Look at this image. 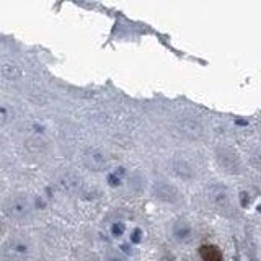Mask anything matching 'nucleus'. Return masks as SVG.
I'll list each match as a JSON object with an SVG mask.
<instances>
[{"mask_svg":"<svg viewBox=\"0 0 261 261\" xmlns=\"http://www.w3.org/2000/svg\"><path fill=\"white\" fill-rule=\"evenodd\" d=\"M2 75L7 80H17L21 77V70L17 64L5 62V64H2Z\"/></svg>","mask_w":261,"mask_h":261,"instance_id":"9b49d317","label":"nucleus"},{"mask_svg":"<svg viewBox=\"0 0 261 261\" xmlns=\"http://www.w3.org/2000/svg\"><path fill=\"white\" fill-rule=\"evenodd\" d=\"M173 172L178 175L180 178H183V180H189V178H193V168L189 167L188 163H184V162H177L173 165Z\"/></svg>","mask_w":261,"mask_h":261,"instance_id":"f8f14e48","label":"nucleus"},{"mask_svg":"<svg viewBox=\"0 0 261 261\" xmlns=\"http://www.w3.org/2000/svg\"><path fill=\"white\" fill-rule=\"evenodd\" d=\"M0 232H2V222H0Z\"/></svg>","mask_w":261,"mask_h":261,"instance_id":"4468645a","label":"nucleus"},{"mask_svg":"<svg viewBox=\"0 0 261 261\" xmlns=\"http://www.w3.org/2000/svg\"><path fill=\"white\" fill-rule=\"evenodd\" d=\"M178 129L181 131L184 136L191 137V139H198V137H201L204 132L201 121L196 120V118H191V116L181 118V120L178 121Z\"/></svg>","mask_w":261,"mask_h":261,"instance_id":"39448f33","label":"nucleus"},{"mask_svg":"<svg viewBox=\"0 0 261 261\" xmlns=\"http://www.w3.org/2000/svg\"><path fill=\"white\" fill-rule=\"evenodd\" d=\"M59 186L64 189L65 193H77L82 188V180L75 173H64L59 178Z\"/></svg>","mask_w":261,"mask_h":261,"instance_id":"6e6552de","label":"nucleus"},{"mask_svg":"<svg viewBox=\"0 0 261 261\" xmlns=\"http://www.w3.org/2000/svg\"><path fill=\"white\" fill-rule=\"evenodd\" d=\"M31 202L26 196H13L7 202V214L17 221L26 219L31 214Z\"/></svg>","mask_w":261,"mask_h":261,"instance_id":"f03ea898","label":"nucleus"},{"mask_svg":"<svg viewBox=\"0 0 261 261\" xmlns=\"http://www.w3.org/2000/svg\"><path fill=\"white\" fill-rule=\"evenodd\" d=\"M209 199H211L212 204H216V206L221 209H230L232 206L229 191L222 186H212L209 189Z\"/></svg>","mask_w":261,"mask_h":261,"instance_id":"0eeeda50","label":"nucleus"},{"mask_svg":"<svg viewBox=\"0 0 261 261\" xmlns=\"http://www.w3.org/2000/svg\"><path fill=\"white\" fill-rule=\"evenodd\" d=\"M13 120V111L10 106H5V104H0V126L8 124Z\"/></svg>","mask_w":261,"mask_h":261,"instance_id":"ddd939ff","label":"nucleus"},{"mask_svg":"<svg viewBox=\"0 0 261 261\" xmlns=\"http://www.w3.org/2000/svg\"><path fill=\"white\" fill-rule=\"evenodd\" d=\"M154 194L155 198H159L160 201L165 202H175L180 199V193L177 191V188L167 181H157L154 184Z\"/></svg>","mask_w":261,"mask_h":261,"instance_id":"423d86ee","label":"nucleus"},{"mask_svg":"<svg viewBox=\"0 0 261 261\" xmlns=\"http://www.w3.org/2000/svg\"><path fill=\"white\" fill-rule=\"evenodd\" d=\"M31 246L23 239H12L3 246V255L10 261H25L30 256Z\"/></svg>","mask_w":261,"mask_h":261,"instance_id":"f257e3e1","label":"nucleus"},{"mask_svg":"<svg viewBox=\"0 0 261 261\" xmlns=\"http://www.w3.org/2000/svg\"><path fill=\"white\" fill-rule=\"evenodd\" d=\"M83 163L85 167L93 170V172H103L110 165V159L103 150L92 147V149H87L83 152Z\"/></svg>","mask_w":261,"mask_h":261,"instance_id":"7ed1b4c3","label":"nucleus"},{"mask_svg":"<svg viewBox=\"0 0 261 261\" xmlns=\"http://www.w3.org/2000/svg\"><path fill=\"white\" fill-rule=\"evenodd\" d=\"M217 163L219 167L227 173H240L241 172V163L240 159L237 155V152L232 149H219L217 150Z\"/></svg>","mask_w":261,"mask_h":261,"instance_id":"20e7f679","label":"nucleus"},{"mask_svg":"<svg viewBox=\"0 0 261 261\" xmlns=\"http://www.w3.org/2000/svg\"><path fill=\"white\" fill-rule=\"evenodd\" d=\"M202 261H222V251L216 245H202L199 248Z\"/></svg>","mask_w":261,"mask_h":261,"instance_id":"1a4fd4ad","label":"nucleus"},{"mask_svg":"<svg viewBox=\"0 0 261 261\" xmlns=\"http://www.w3.org/2000/svg\"><path fill=\"white\" fill-rule=\"evenodd\" d=\"M173 235H175V239L180 241H189L193 239V229H191V225L186 224V222L180 221L178 224L175 225Z\"/></svg>","mask_w":261,"mask_h":261,"instance_id":"9d476101","label":"nucleus"}]
</instances>
